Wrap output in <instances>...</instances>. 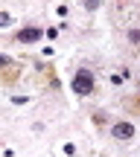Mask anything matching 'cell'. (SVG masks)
<instances>
[{
    "instance_id": "obj_1",
    "label": "cell",
    "mask_w": 140,
    "mask_h": 157,
    "mask_svg": "<svg viewBox=\"0 0 140 157\" xmlns=\"http://www.w3.org/2000/svg\"><path fill=\"white\" fill-rule=\"evenodd\" d=\"M73 90H76L79 96H88L90 90H94V73H90V70H79V73L73 76Z\"/></svg>"
},
{
    "instance_id": "obj_2",
    "label": "cell",
    "mask_w": 140,
    "mask_h": 157,
    "mask_svg": "<svg viewBox=\"0 0 140 157\" xmlns=\"http://www.w3.org/2000/svg\"><path fill=\"white\" fill-rule=\"evenodd\" d=\"M111 134H114V140H131L134 137V125L131 122H117L111 128Z\"/></svg>"
},
{
    "instance_id": "obj_3",
    "label": "cell",
    "mask_w": 140,
    "mask_h": 157,
    "mask_svg": "<svg viewBox=\"0 0 140 157\" xmlns=\"http://www.w3.org/2000/svg\"><path fill=\"white\" fill-rule=\"evenodd\" d=\"M41 35H44V29H38V26H26V29H21V32H18V41H21V44H32V41H38Z\"/></svg>"
},
{
    "instance_id": "obj_4",
    "label": "cell",
    "mask_w": 140,
    "mask_h": 157,
    "mask_svg": "<svg viewBox=\"0 0 140 157\" xmlns=\"http://www.w3.org/2000/svg\"><path fill=\"white\" fill-rule=\"evenodd\" d=\"M6 23H12V17L6 15V12H0V26H6Z\"/></svg>"
},
{
    "instance_id": "obj_5",
    "label": "cell",
    "mask_w": 140,
    "mask_h": 157,
    "mask_svg": "<svg viewBox=\"0 0 140 157\" xmlns=\"http://www.w3.org/2000/svg\"><path fill=\"white\" fill-rule=\"evenodd\" d=\"M99 3H102V0H85V6H88V9H96Z\"/></svg>"
},
{
    "instance_id": "obj_6",
    "label": "cell",
    "mask_w": 140,
    "mask_h": 157,
    "mask_svg": "<svg viewBox=\"0 0 140 157\" xmlns=\"http://www.w3.org/2000/svg\"><path fill=\"white\" fill-rule=\"evenodd\" d=\"M129 38H131V41L137 44V41H140V32H137V29H131V32H129Z\"/></svg>"
}]
</instances>
